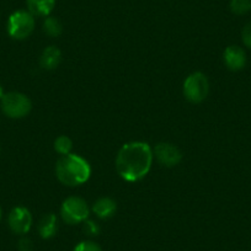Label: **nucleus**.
<instances>
[{"mask_svg": "<svg viewBox=\"0 0 251 251\" xmlns=\"http://www.w3.org/2000/svg\"><path fill=\"white\" fill-rule=\"evenodd\" d=\"M153 151L148 143L131 142L120 149L116 158V170L125 181L136 182L148 175L153 164Z\"/></svg>", "mask_w": 251, "mask_h": 251, "instance_id": "obj_1", "label": "nucleus"}, {"mask_svg": "<svg viewBox=\"0 0 251 251\" xmlns=\"http://www.w3.org/2000/svg\"><path fill=\"white\" fill-rule=\"evenodd\" d=\"M83 223H84V226H83L84 233H85L86 235H89V236L99 235V233H100V226H99L95 222L86 219V221H84Z\"/></svg>", "mask_w": 251, "mask_h": 251, "instance_id": "obj_18", "label": "nucleus"}, {"mask_svg": "<svg viewBox=\"0 0 251 251\" xmlns=\"http://www.w3.org/2000/svg\"><path fill=\"white\" fill-rule=\"evenodd\" d=\"M27 9L33 16H50L55 6V0H26Z\"/></svg>", "mask_w": 251, "mask_h": 251, "instance_id": "obj_13", "label": "nucleus"}, {"mask_svg": "<svg viewBox=\"0 0 251 251\" xmlns=\"http://www.w3.org/2000/svg\"><path fill=\"white\" fill-rule=\"evenodd\" d=\"M55 175L66 186L83 185L91 175V168L88 161L76 154L63 155L55 164Z\"/></svg>", "mask_w": 251, "mask_h": 251, "instance_id": "obj_2", "label": "nucleus"}, {"mask_svg": "<svg viewBox=\"0 0 251 251\" xmlns=\"http://www.w3.org/2000/svg\"><path fill=\"white\" fill-rule=\"evenodd\" d=\"M0 106L4 115L9 118H23L30 113L32 108L31 100L24 94L18 91H11V93L4 94V96L0 100Z\"/></svg>", "mask_w": 251, "mask_h": 251, "instance_id": "obj_3", "label": "nucleus"}, {"mask_svg": "<svg viewBox=\"0 0 251 251\" xmlns=\"http://www.w3.org/2000/svg\"><path fill=\"white\" fill-rule=\"evenodd\" d=\"M229 8L235 15H245L251 10V0H230Z\"/></svg>", "mask_w": 251, "mask_h": 251, "instance_id": "obj_16", "label": "nucleus"}, {"mask_svg": "<svg viewBox=\"0 0 251 251\" xmlns=\"http://www.w3.org/2000/svg\"><path fill=\"white\" fill-rule=\"evenodd\" d=\"M8 33L14 40H25L35 30V16L28 10H18L8 20Z\"/></svg>", "mask_w": 251, "mask_h": 251, "instance_id": "obj_4", "label": "nucleus"}, {"mask_svg": "<svg viewBox=\"0 0 251 251\" xmlns=\"http://www.w3.org/2000/svg\"><path fill=\"white\" fill-rule=\"evenodd\" d=\"M8 223L13 233L24 235L30 231L31 226H32V214L26 207L18 206L11 209Z\"/></svg>", "mask_w": 251, "mask_h": 251, "instance_id": "obj_7", "label": "nucleus"}, {"mask_svg": "<svg viewBox=\"0 0 251 251\" xmlns=\"http://www.w3.org/2000/svg\"><path fill=\"white\" fill-rule=\"evenodd\" d=\"M60 214H62L63 221L71 226L83 223L88 219L89 216L88 203L80 197H69L63 202Z\"/></svg>", "mask_w": 251, "mask_h": 251, "instance_id": "obj_6", "label": "nucleus"}, {"mask_svg": "<svg viewBox=\"0 0 251 251\" xmlns=\"http://www.w3.org/2000/svg\"><path fill=\"white\" fill-rule=\"evenodd\" d=\"M153 154L161 165L168 166V168L178 165L182 160V153H181L180 149L170 143L156 144Z\"/></svg>", "mask_w": 251, "mask_h": 251, "instance_id": "obj_8", "label": "nucleus"}, {"mask_svg": "<svg viewBox=\"0 0 251 251\" xmlns=\"http://www.w3.org/2000/svg\"><path fill=\"white\" fill-rule=\"evenodd\" d=\"M4 96V89H3V86L0 85V100H1V98H3Z\"/></svg>", "mask_w": 251, "mask_h": 251, "instance_id": "obj_21", "label": "nucleus"}, {"mask_svg": "<svg viewBox=\"0 0 251 251\" xmlns=\"http://www.w3.org/2000/svg\"><path fill=\"white\" fill-rule=\"evenodd\" d=\"M209 93V83L203 73H192L186 78L183 83L185 98L192 103H200L207 98Z\"/></svg>", "mask_w": 251, "mask_h": 251, "instance_id": "obj_5", "label": "nucleus"}, {"mask_svg": "<svg viewBox=\"0 0 251 251\" xmlns=\"http://www.w3.org/2000/svg\"><path fill=\"white\" fill-rule=\"evenodd\" d=\"M0 219H1V208H0Z\"/></svg>", "mask_w": 251, "mask_h": 251, "instance_id": "obj_22", "label": "nucleus"}, {"mask_svg": "<svg viewBox=\"0 0 251 251\" xmlns=\"http://www.w3.org/2000/svg\"><path fill=\"white\" fill-rule=\"evenodd\" d=\"M224 62L228 69L233 72L241 71L246 64V53L239 46H229L224 50Z\"/></svg>", "mask_w": 251, "mask_h": 251, "instance_id": "obj_9", "label": "nucleus"}, {"mask_svg": "<svg viewBox=\"0 0 251 251\" xmlns=\"http://www.w3.org/2000/svg\"><path fill=\"white\" fill-rule=\"evenodd\" d=\"M58 230V219L54 213H48L41 218L38 223V233L41 238L50 239L57 234Z\"/></svg>", "mask_w": 251, "mask_h": 251, "instance_id": "obj_12", "label": "nucleus"}, {"mask_svg": "<svg viewBox=\"0 0 251 251\" xmlns=\"http://www.w3.org/2000/svg\"><path fill=\"white\" fill-rule=\"evenodd\" d=\"M43 32L50 37H59L63 32V25L54 16H47L43 21Z\"/></svg>", "mask_w": 251, "mask_h": 251, "instance_id": "obj_14", "label": "nucleus"}, {"mask_svg": "<svg viewBox=\"0 0 251 251\" xmlns=\"http://www.w3.org/2000/svg\"><path fill=\"white\" fill-rule=\"evenodd\" d=\"M62 60V53L55 46H50L45 48L40 58V66L47 71H53L60 64Z\"/></svg>", "mask_w": 251, "mask_h": 251, "instance_id": "obj_10", "label": "nucleus"}, {"mask_svg": "<svg viewBox=\"0 0 251 251\" xmlns=\"http://www.w3.org/2000/svg\"><path fill=\"white\" fill-rule=\"evenodd\" d=\"M74 251H102V249H101V246L99 244L94 243V241L85 240L79 243L74 248Z\"/></svg>", "mask_w": 251, "mask_h": 251, "instance_id": "obj_17", "label": "nucleus"}, {"mask_svg": "<svg viewBox=\"0 0 251 251\" xmlns=\"http://www.w3.org/2000/svg\"><path fill=\"white\" fill-rule=\"evenodd\" d=\"M73 148V142L69 137L60 136L54 141V149L60 155H68Z\"/></svg>", "mask_w": 251, "mask_h": 251, "instance_id": "obj_15", "label": "nucleus"}, {"mask_svg": "<svg viewBox=\"0 0 251 251\" xmlns=\"http://www.w3.org/2000/svg\"><path fill=\"white\" fill-rule=\"evenodd\" d=\"M19 251H33V243L28 238H21L18 243Z\"/></svg>", "mask_w": 251, "mask_h": 251, "instance_id": "obj_20", "label": "nucleus"}, {"mask_svg": "<svg viewBox=\"0 0 251 251\" xmlns=\"http://www.w3.org/2000/svg\"><path fill=\"white\" fill-rule=\"evenodd\" d=\"M117 204L110 197H101L93 204V212L101 219H108L115 214Z\"/></svg>", "mask_w": 251, "mask_h": 251, "instance_id": "obj_11", "label": "nucleus"}, {"mask_svg": "<svg viewBox=\"0 0 251 251\" xmlns=\"http://www.w3.org/2000/svg\"><path fill=\"white\" fill-rule=\"evenodd\" d=\"M241 38H243L244 45L251 50V21L244 26L243 31H241Z\"/></svg>", "mask_w": 251, "mask_h": 251, "instance_id": "obj_19", "label": "nucleus"}]
</instances>
